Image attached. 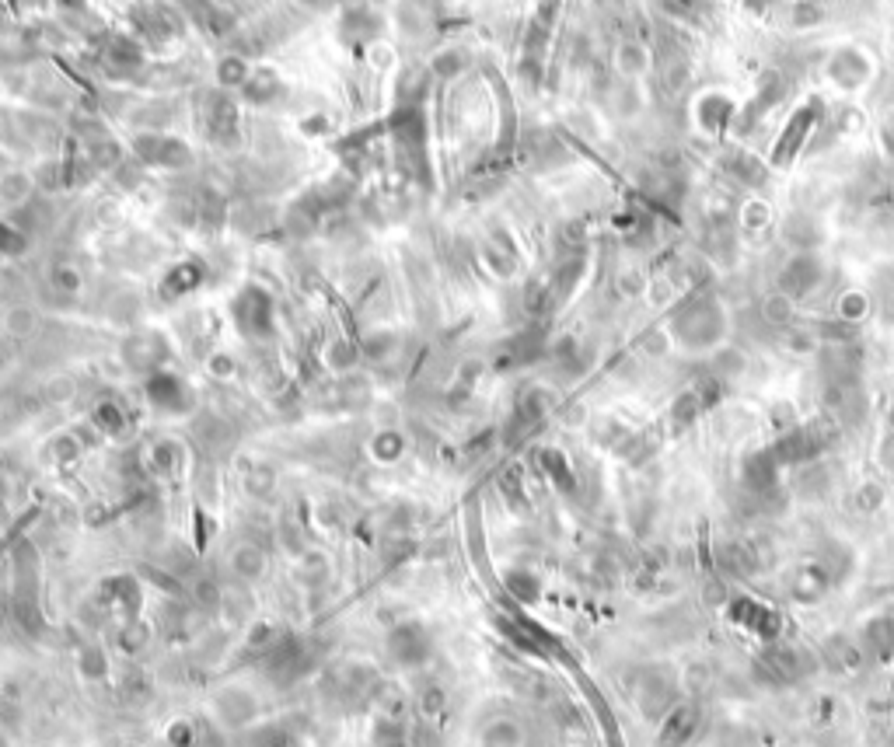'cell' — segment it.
<instances>
[{
	"label": "cell",
	"instance_id": "1",
	"mask_svg": "<svg viewBox=\"0 0 894 747\" xmlns=\"http://www.w3.org/2000/svg\"><path fill=\"white\" fill-rule=\"evenodd\" d=\"M723 332H727V318H723L720 301L709 290L695 287L671 315V336L685 350H709V346L720 343Z\"/></svg>",
	"mask_w": 894,
	"mask_h": 747
},
{
	"label": "cell",
	"instance_id": "2",
	"mask_svg": "<svg viewBox=\"0 0 894 747\" xmlns=\"http://www.w3.org/2000/svg\"><path fill=\"white\" fill-rule=\"evenodd\" d=\"M821 123H825V102H821V98H811V102L800 105V109L790 116V123L783 126L776 147H772V168L793 165V158L804 151L807 140H811V133L818 130Z\"/></svg>",
	"mask_w": 894,
	"mask_h": 747
},
{
	"label": "cell",
	"instance_id": "3",
	"mask_svg": "<svg viewBox=\"0 0 894 747\" xmlns=\"http://www.w3.org/2000/svg\"><path fill=\"white\" fill-rule=\"evenodd\" d=\"M821 280H825V262H821L814 252H800V255H793V259L783 266V273H779V294L790 297V301H800V297H807L811 290H818Z\"/></svg>",
	"mask_w": 894,
	"mask_h": 747
},
{
	"label": "cell",
	"instance_id": "4",
	"mask_svg": "<svg viewBox=\"0 0 894 747\" xmlns=\"http://www.w3.org/2000/svg\"><path fill=\"white\" fill-rule=\"evenodd\" d=\"M640 706L647 716L664 720L674 706H678V681L668 671H647L640 681Z\"/></svg>",
	"mask_w": 894,
	"mask_h": 747
},
{
	"label": "cell",
	"instance_id": "5",
	"mask_svg": "<svg viewBox=\"0 0 894 747\" xmlns=\"http://www.w3.org/2000/svg\"><path fill=\"white\" fill-rule=\"evenodd\" d=\"M779 472H783V465L776 461L772 447H765V451H755L744 461V486L755 493V500H762V496L779 489Z\"/></svg>",
	"mask_w": 894,
	"mask_h": 747
},
{
	"label": "cell",
	"instance_id": "6",
	"mask_svg": "<svg viewBox=\"0 0 894 747\" xmlns=\"http://www.w3.org/2000/svg\"><path fill=\"white\" fill-rule=\"evenodd\" d=\"M699 716L702 713L695 702H678L661 720V741H657V747H685L695 730H699Z\"/></svg>",
	"mask_w": 894,
	"mask_h": 747
},
{
	"label": "cell",
	"instance_id": "7",
	"mask_svg": "<svg viewBox=\"0 0 894 747\" xmlns=\"http://www.w3.org/2000/svg\"><path fill=\"white\" fill-rule=\"evenodd\" d=\"M723 172L730 179L744 182V186H765V179H769V165H762L751 151H730L723 158Z\"/></svg>",
	"mask_w": 894,
	"mask_h": 747
},
{
	"label": "cell",
	"instance_id": "8",
	"mask_svg": "<svg viewBox=\"0 0 894 747\" xmlns=\"http://www.w3.org/2000/svg\"><path fill=\"white\" fill-rule=\"evenodd\" d=\"M734 618H741L744 625H751V629H755L758 636H765V639H776V632H779V615L776 611H769L765 604L748 601V597L734 601Z\"/></svg>",
	"mask_w": 894,
	"mask_h": 747
},
{
	"label": "cell",
	"instance_id": "9",
	"mask_svg": "<svg viewBox=\"0 0 894 747\" xmlns=\"http://www.w3.org/2000/svg\"><path fill=\"white\" fill-rule=\"evenodd\" d=\"M35 196V179L21 168L0 175V203L4 206H25Z\"/></svg>",
	"mask_w": 894,
	"mask_h": 747
},
{
	"label": "cell",
	"instance_id": "10",
	"mask_svg": "<svg viewBox=\"0 0 894 747\" xmlns=\"http://www.w3.org/2000/svg\"><path fill=\"white\" fill-rule=\"evenodd\" d=\"M828 587H832V580H828L825 569L814 562V566H804L797 573V583H793V597H797V601H818V597L825 594Z\"/></svg>",
	"mask_w": 894,
	"mask_h": 747
},
{
	"label": "cell",
	"instance_id": "11",
	"mask_svg": "<svg viewBox=\"0 0 894 747\" xmlns=\"http://www.w3.org/2000/svg\"><path fill=\"white\" fill-rule=\"evenodd\" d=\"M465 63H468V53H465V49L451 46V49H441V53L434 56L430 70H434V77H441V81H454V77H458L461 70H465Z\"/></svg>",
	"mask_w": 894,
	"mask_h": 747
},
{
	"label": "cell",
	"instance_id": "12",
	"mask_svg": "<svg viewBox=\"0 0 894 747\" xmlns=\"http://www.w3.org/2000/svg\"><path fill=\"white\" fill-rule=\"evenodd\" d=\"M217 81H221L224 88H245V84L252 81V67H248L241 56H224V60L217 63Z\"/></svg>",
	"mask_w": 894,
	"mask_h": 747
},
{
	"label": "cell",
	"instance_id": "13",
	"mask_svg": "<svg viewBox=\"0 0 894 747\" xmlns=\"http://www.w3.org/2000/svg\"><path fill=\"white\" fill-rule=\"evenodd\" d=\"M825 660L835 667H842V671H853V667L860 664V650H856L853 643H846V639H828Z\"/></svg>",
	"mask_w": 894,
	"mask_h": 747
},
{
	"label": "cell",
	"instance_id": "14",
	"mask_svg": "<svg viewBox=\"0 0 894 747\" xmlns=\"http://www.w3.org/2000/svg\"><path fill=\"white\" fill-rule=\"evenodd\" d=\"M482 747H521V730L510 720H496L482 737Z\"/></svg>",
	"mask_w": 894,
	"mask_h": 747
},
{
	"label": "cell",
	"instance_id": "15",
	"mask_svg": "<svg viewBox=\"0 0 894 747\" xmlns=\"http://www.w3.org/2000/svg\"><path fill=\"white\" fill-rule=\"evenodd\" d=\"M647 63H650L647 49L636 46V42H629V46L619 49V70H622V74H629V77L643 74V70H647Z\"/></svg>",
	"mask_w": 894,
	"mask_h": 747
},
{
	"label": "cell",
	"instance_id": "16",
	"mask_svg": "<svg viewBox=\"0 0 894 747\" xmlns=\"http://www.w3.org/2000/svg\"><path fill=\"white\" fill-rule=\"evenodd\" d=\"M53 290H60V294H81L84 290V280L81 273H77L74 266H67V262H60V266H53Z\"/></svg>",
	"mask_w": 894,
	"mask_h": 747
},
{
	"label": "cell",
	"instance_id": "17",
	"mask_svg": "<svg viewBox=\"0 0 894 747\" xmlns=\"http://www.w3.org/2000/svg\"><path fill=\"white\" fill-rule=\"evenodd\" d=\"M699 412H702V402H699V395H695V391H685V395H681L678 402L671 405V419L678 426H688L695 416H699Z\"/></svg>",
	"mask_w": 894,
	"mask_h": 747
},
{
	"label": "cell",
	"instance_id": "18",
	"mask_svg": "<svg viewBox=\"0 0 894 747\" xmlns=\"http://www.w3.org/2000/svg\"><path fill=\"white\" fill-rule=\"evenodd\" d=\"M234 569H238L241 576H259L262 573V552L252 549V545H241V549H234Z\"/></svg>",
	"mask_w": 894,
	"mask_h": 747
},
{
	"label": "cell",
	"instance_id": "19",
	"mask_svg": "<svg viewBox=\"0 0 894 747\" xmlns=\"http://www.w3.org/2000/svg\"><path fill=\"white\" fill-rule=\"evenodd\" d=\"M35 325H39V318H35L32 308H11L7 311V329H11L14 336H28V332H35Z\"/></svg>",
	"mask_w": 894,
	"mask_h": 747
},
{
	"label": "cell",
	"instance_id": "20",
	"mask_svg": "<svg viewBox=\"0 0 894 747\" xmlns=\"http://www.w3.org/2000/svg\"><path fill=\"white\" fill-rule=\"evenodd\" d=\"M881 503H884V489L877 486V482H867V486H863L860 493H856V507L867 510V514H874V510L881 507Z\"/></svg>",
	"mask_w": 894,
	"mask_h": 747
},
{
	"label": "cell",
	"instance_id": "21",
	"mask_svg": "<svg viewBox=\"0 0 894 747\" xmlns=\"http://www.w3.org/2000/svg\"><path fill=\"white\" fill-rule=\"evenodd\" d=\"M790 311H793V301L783 294L769 297V304H765V318H769V322H790Z\"/></svg>",
	"mask_w": 894,
	"mask_h": 747
},
{
	"label": "cell",
	"instance_id": "22",
	"mask_svg": "<svg viewBox=\"0 0 894 747\" xmlns=\"http://www.w3.org/2000/svg\"><path fill=\"white\" fill-rule=\"evenodd\" d=\"M881 461H884V468H891L894 472V433L881 444Z\"/></svg>",
	"mask_w": 894,
	"mask_h": 747
},
{
	"label": "cell",
	"instance_id": "23",
	"mask_svg": "<svg viewBox=\"0 0 894 747\" xmlns=\"http://www.w3.org/2000/svg\"><path fill=\"white\" fill-rule=\"evenodd\" d=\"M891 199H894V192H891Z\"/></svg>",
	"mask_w": 894,
	"mask_h": 747
}]
</instances>
